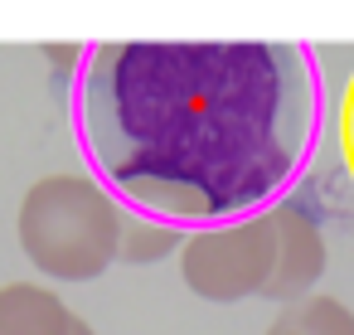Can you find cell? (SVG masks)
Wrapping results in <instances>:
<instances>
[{"label":"cell","instance_id":"52a82bcc","mask_svg":"<svg viewBox=\"0 0 354 335\" xmlns=\"http://www.w3.org/2000/svg\"><path fill=\"white\" fill-rule=\"evenodd\" d=\"M272 325H286V330H296V335H354V311H349L339 296L310 291L306 301L281 306V316H277Z\"/></svg>","mask_w":354,"mask_h":335},{"label":"cell","instance_id":"30bf717a","mask_svg":"<svg viewBox=\"0 0 354 335\" xmlns=\"http://www.w3.org/2000/svg\"><path fill=\"white\" fill-rule=\"evenodd\" d=\"M267 335H296V330H286V325H272V330H267Z\"/></svg>","mask_w":354,"mask_h":335},{"label":"cell","instance_id":"9c48e42d","mask_svg":"<svg viewBox=\"0 0 354 335\" xmlns=\"http://www.w3.org/2000/svg\"><path fill=\"white\" fill-rule=\"evenodd\" d=\"M73 335H97V330H93L88 320H78V325H73Z\"/></svg>","mask_w":354,"mask_h":335},{"label":"cell","instance_id":"8992f818","mask_svg":"<svg viewBox=\"0 0 354 335\" xmlns=\"http://www.w3.org/2000/svg\"><path fill=\"white\" fill-rule=\"evenodd\" d=\"M185 228H175V224H165V219H151V214H131V209H122V238H117V257H127V262H136V267H146V262H165L170 253H180L185 248Z\"/></svg>","mask_w":354,"mask_h":335},{"label":"cell","instance_id":"6da1fadb","mask_svg":"<svg viewBox=\"0 0 354 335\" xmlns=\"http://www.w3.org/2000/svg\"><path fill=\"white\" fill-rule=\"evenodd\" d=\"M325 117L306 44H97L73 78L88 175L185 233L267 214L301 180Z\"/></svg>","mask_w":354,"mask_h":335},{"label":"cell","instance_id":"277c9868","mask_svg":"<svg viewBox=\"0 0 354 335\" xmlns=\"http://www.w3.org/2000/svg\"><path fill=\"white\" fill-rule=\"evenodd\" d=\"M267 224H272V277H267L262 296L281 301V306H296L325 277V233L296 199L272 204Z\"/></svg>","mask_w":354,"mask_h":335},{"label":"cell","instance_id":"3957f363","mask_svg":"<svg viewBox=\"0 0 354 335\" xmlns=\"http://www.w3.org/2000/svg\"><path fill=\"white\" fill-rule=\"evenodd\" d=\"M180 277L194 296H204L214 306L262 296V287L272 277V224H267V214L194 228L180 248Z\"/></svg>","mask_w":354,"mask_h":335},{"label":"cell","instance_id":"7a4b0ae2","mask_svg":"<svg viewBox=\"0 0 354 335\" xmlns=\"http://www.w3.org/2000/svg\"><path fill=\"white\" fill-rule=\"evenodd\" d=\"M20 248L54 282H97L117 262L122 204L93 175H44L20 199Z\"/></svg>","mask_w":354,"mask_h":335},{"label":"cell","instance_id":"5b68a950","mask_svg":"<svg viewBox=\"0 0 354 335\" xmlns=\"http://www.w3.org/2000/svg\"><path fill=\"white\" fill-rule=\"evenodd\" d=\"M78 316L44 282L0 287V335H73Z\"/></svg>","mask_w":354,"mask_h":335},{"label":"cell","instance_id":"ba28073f","mask_svg":"<svg viewBox=\"0 0 354 335\" xmlns=\"http://www.w3.org/2000/svg\"><path fill=\"white\" fill-rule=\"evenodd\" d=\"M339 156H344V165H349V180H354V73H349V83H344V93H339Z\"/></svg>","mask_w":354,"mask_h":335}]
</instances>
